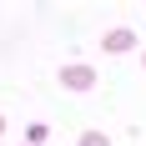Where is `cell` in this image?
Listing matches in <instances>:
<instances>
[{"instance_id": "obj_1", "label": "cell", "mask_w": 146, "mask_h": 146, "mask_svg": "<svg viewBox=\"0 0 146 146\" xmlns=\"http://www.w3.org/2000/svg\"><path fill=\"white\" fill-rule=\"evenodd\" d=\"M60 81H66V86H76V91H86V86H91V71H86V66H66V71H60Z\"/></svg>"}, {"instance_id": "obj_2", "label": "cell", "mask_w": 146, "mask_h": 146, "mask_svg": "<svg viewBox=\"0 0 146 146\" xmlns=\"http://www.w3.org/2000/svg\"><path fill=\"white\" fill-rule=\"evenodd\" d=\"M106 45H111V50H126V45H131V35H126V30H111V35H106Z\"/></svg>"}, {"instance_id": "obj_3", "label": "cell", "mask_w": 146, "mask_h": 146, "mask_svg": "<svg viewBox=\"0 0 146 146\" xmlns=\"http://www.w3.org/2000/svg\"><path fill=\"white\" fill-rule=\"evenodd\" d=\"M81 146H111V141H106V136H96V131H86V136H81Z\"/></svg>"}, {"instance_id": "obj_4", "label": "cell", "mask_w": 146, "mask_h": 146, "mask_svg": "<svg viewBox=\"0 0 146 146\" xmlns=\"http://www.w3.org/2000/svg\"><path fill=\"white\" fill-rule=\"evenodd\" d=\"M0 126H5V121H0Z\"/></svg>"}]
</instances>
